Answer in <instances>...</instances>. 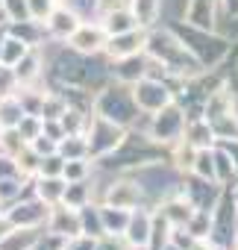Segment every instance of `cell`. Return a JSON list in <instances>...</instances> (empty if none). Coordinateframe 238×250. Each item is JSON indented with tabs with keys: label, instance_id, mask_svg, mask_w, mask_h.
<instances>
[{
	"label": "cell",
	"instance_id": "1",
	"mask_svg": "<svg viewBox=\"0 0 238 250\" xmlns=\"http://www.w3.org/2000/svg\"><path fill=\"white\" fill-rule=\"evenodd\" d=\"M97 56H100V53L85 56V53H77L74 47L62 44L59 53H56L53 62H50V77H53L56 83L74 88V91H88V88L97 91L106 80H112V77H109V68H106V65H97Z\"/></svg>",
	"mask_w": 238,
	"mask_h": 250
},
{
	"label": "cell",
	"instance_id": "2",
	"mask_svg": "<svg viewBox=\"0 0 238 250\" xmlns=\"http://www.w3.org/2000/svg\"><path fill=\"white\" fill-rule=\"evenodd\" d=\"M144 53L153 59V62H159L162 68H165V74H168V80L177 85V83H182V80H191V77H197L203 68H200V62L179 44V39L168 30V27H150L147 30V39H144Z\"/></svg>",
	"mask_w": 238,
	"mask_h": 250
},
{
	"label": "cell",
	"instance_id": "3",
	"mask_svg": "<svg viewBox=\"0 0 238 250\" xmlns=\"http://www.w3.org/2000/svg\"><path fill=\"white\" fill-rule=\"evenodd\" d=\"M168 30H171V33L179 39V44L200 62L203 71L220 68L223 59H226V53H229V47H232V42H229L223 33H218V30H200V27H191V24H185V21H174V24H168Z\"/></svg>",
	"mask_w": 238,
	"mask_h": 250
},
{
	"label": "cell",
	"instance_id": "4",
	"mask_svg": "<svg viewBox=\"0 0 238 250\" xmlns=\"http://www.w3.org/2000/svg\"><path fill=\"white\" fill-rule=\"evenodd\" d=\"M103 168H144V165H162L168 162V147L153 142L147 133H136V127H130L109 156L97 159Z\"/></svg>",
	"mask_w": 238,
	"mask_h": 250
},
{
	"label": "cell",
	"instance_id": "5",
	"mask_svg": "<svg viewBox=\"0 0 238 250\" xmlns=\"http://www.w3.org/2000/svg\"><path fill=\"white\" fill-rule=\"evenodd\" d=\"M91 109H94V115L118 124V127H124V130L136 127L139 115H141L136 100H133V88L124 85V83H118V80H106L97 88V94L91 100Z\"/></svg>",
	"mask_w": 238,
	"mask_h": 250
},
{
	"label": "cell",
	"instance_id": "6",
	"mask_svg": "<svg viewBox=\"0 0 238 250\" xmlns=\"http://www.w3.org/2000/svg\"><path fill=\"white\" fill-rule=\"evenodd\" d=\"M235 238H238V203L229 191V186H223L215 209H212V227H209V238L212 244H220V247H235Z\"/></svg>",
	"mask_w": 238,
	"mask_h": 250
},
{
	"label": "cell",
	"instance_id": "7",
	"mask_svg": "<svg viewBox=\"0 0 238 250\" xmlns=\"http://www.w3.org/2000/svg\"><path fill=\"white\" fill-rule=\"evenodd\" d=\"M124 133H127L124 127H118V124H112V121H106V118H100V115H91L88 124H85V130H82L85 147H88V159H103V156H109L118 145H121Z\"/></svg>",
	"mask_w": 238,
	"mask_h": 250
},
{
	"label": "cell",
	"instance_id": "8",
	"mask_svg": "<svg viewBox=\"0 0 238 250\" xmlns=\"http://www.w3.org/2000/svg\"><path fill=\"white\" fill-rule=\"evenodd\" d=\"M185 133V112L177 100H171L168 106H162L159 112L150 115V127H147V136L165 147L177 145Z\"/></svg>",
	"mask_w": 238,
	"mask_h": 250
},
{
	"label": "cell",
	"instance_id": "9",
	"mask_svg": "<svg viewBox=\"0 0 238 250\" xmlns=\"http://www.w3.org/2000/svg\"><path fill=\"white\" fill-rule=\"evenodd\" d=\"M133 88V100L139 106V112L153 115L162 106H168L174 100V83L171 80H153V77H141L139 83L130 85Z\"/></svg>",
	"mask_w": 238,
	"mask_h": 250
},
{
	"label": "cell",
	"instance_id": "10",
	"mask_svg": "<svg viewBox=\"0 0 238 250\" xmlns=\"http://www.w3.org/2000/svg\"><path fill=\"white\" fill-rule=\"evenodd\" d=\"M47 212H50V206L44 200H39L36 194H24L15 203H9L3 215L12 227H44Z\"/></svg>",
	"mask_w": 238,
	"mask_h": 250
},
{
	"label": "cell",
	"instance_id": "11",
	"mask_svg": "<svg viewBox=\"0 0 238 250\" xmlns=\"http://www.w3.org/2000/svg\"><path fill=\"white\" fill-rule=\"evenodd\" d=\"M179 191L185 194V200H188L194 209L212 212L215 203H218V197H220V191H223V186L215 183V180H200V177H194V174H185V183L179 186Z\"/></svg>",
	"mask_w": 238,
	"mask_h": 250
},
{
	"label": "cell",
	"instance_id": "12",
	"mask_svg": "<svg viewBox=\"0 0 238 250\" xmlns=\"http://www.w3.org/2000/svg\"><path fill=\"white\" fill-rule=\"evenodd\" d=\"M141 200H144V188L133 177H118V180H112L109 188H106V197H103V203L121 206V209H136V206H141Z\"/></svg>",
	"mask_w": 238,
	"mask_h": 250
},
{
	"label": "cell",
	"instance_id": "13",
	"mask_svg": "<svg viewBox=\"0 0 238 250\" xmlns=\"http://www.w3.org/2000/svg\"><path fill=\"white\" fill-rule=\"evenodd\" d=\"M144 39H147V30H144V27H136V30H127V33L109 36L106 44H103V56H106L109 62H115V59L141 53V50H144Z\"/></svg>",
	"mask_w": 238,
	"mask_h": 250
},
{
	"label": "cell",
	"instance_id": "14",
	"mask_svg": "<svg viewBox=\"0 0 238 250\" xmlns=\"http://www.w3.org/2000/svg\"><path fill=\"white\" fill-rule=\"evenodd\" d=\"M106 33L100 27V21H82L71 36H68V47H74L77 53H85V56H94V53H103V44H106Z\"/></svg>",
	"mask_w": 238,
	"mask_h": 250
},
{
	"label": "cell",
	"instance_id": "15",
	"mask_svg": "<svg viewBox=\"0 0 238 250\" xmlns=\"http://www.w3.org/2000/svg\"><path fill=\"white\" fill-rule=\"evenodd\" d=\"M218 15L220 0H185L182 6V21L200 30H218Z\"/></svg>",
	"mask_w": 238,
	"mask_h": 250
},
{
	"label": "cell",
	"instance_id": "16",
	"mask_svg": "<svg viewBox=\"0 0 238 250\" xmlns=\"http://www.w3.org/2000/svg\"><path fill=\"white\" fill-rule=\"evenodd\" d=\"M47 232L56 235V238H71V235H79V212L74 206H65V203H53L50 212H47Z\"/></svg>",
	"mask_w": 238,
	"mask_h": 250
},
{
	"label": "cell",
	"instance_id": "17",
	"mask_svg": "<svg viewBox=\"0 0 238 250\" xmlns=\"http://www.w3.org/2000/svg\"><path fill=\"white\" fill-rule=\"evenodd\" d=\"M150 221H153V212H147L141 206L130 209V221H127L121 235L133 250H147V244H150Z\"/></svg>",
	"mask_w": 238,
	"mask_h": 250
},
{
	"label": "cell",
	"instance_id": "18",
	"mask_svg": "<svg viewBox=\"0 0 238 250\" xmlns=\"http://www.w3.org/2000/svg\"><path fill=\"white\" fill-rule=\"evenodd\" d=\"M109 77L124 83V85H133L139 83L141 77H147V53H133V56H124V59H115L109 62Z\"/></svg>",
	"mask_w": 238,
	"mask_h": 250
},
{
	"label": "cell",
	"instance_id": "19",
	"mask_svg": "<svg viewBox=\"0 0 238 250\" xmlns=\"http://www.w3.org/2000/svg\"><path fill=\"white\" fill-rule=\"evenodd\" d=\"M82 21H79V15H74L68 6H62V3H56L53 6V12L47 15V21H44V33L50 36V39H56V42H68V36L79 27Z\"/></svg>",
	"mask_w": 238,
	"mask_h": 250
},
{
	"label": "cell",
	"instance_id": "20",
	"mask_svg": "<svg viewBox=\"0 0 238 250\" xmlns=\"http://www.w3.org/2000/svg\"><path fill=\"white\" fill-rule=\"evenodd\" d=\"M41 68H44V59H41V50L39 47H30L15 65H12V74L18 80V85H33L39 77H41Z\"/></svg>",
	"mask_w": 238,
	"mask_h": 250
},
{
	"label": "cell",
	"instance_id": "21",
	"mask_svg": "<svg viewBox=\"0 0 238 250\" xmlns=\"http://www.w3.org/2000/svg\"><path fill=\"white\" fill-rule=\"evenodd\" d=\"M41 238V227H12L0 238V250H33Z\"/></svg>",
	"mask_w": 238,
	"mask_h": 250
},
{
	"label": "cell",
	"instance_id": "22",
	"mask_svg": "<svg viewBox=\"0 0 238 250\" xmlns=\"http://www.w3.org/2000/svg\"><path fill=\"white\" fill-rule=\"evenodd\" d=\"M100 27H103V33H106V36H118V33L136 30V27H139V21L133 18L130 6H124V9H112V12H103V15H100Z\"/></svg>",
	"mask_w": 238,
	"mask_h": 250
},
{
	"label": "cell",
	"instance_id": "23",
	"mask_svg": "<svg viewBox=\"0 0 238 250\" xmlns=\"http://www.w3.org/2000/svg\"><path fill=\"white\" fill-rule=\"evenodd\" d=\"M159 212L168 218V224H171V227H185V221L191 218L194 206L185 200V194H182V191H177L174 197H168V200L159 206Z\"/></svg>",
	"mask_w": 238,
	"mask_h": 250
},
{
	"label": "cell",
	"instance_id": "24",
	"mask_svg": "<svg viewBox=\"0 0 238 250\" xmlns=\"http://www.w3.org/2000/svg\"><path fill=\"white\" fill-rule=\"evenodd\" d=\"M6 33L9 36H15V39H21L24 44H30V47H41L39 42L44 39V24H39V21H6Z\"/></svg>",
	"mask_w": 238,
	"mask_h": 250
},
{
	"label": "cell",
	"instance_id": "25",
	"mask_svg": "<svg viewBox=\"0 0 238 250\" xmlns=\"http://www.w3.org/2000/svg\"><path fill=\"white\" fill-rule=\"evenodd\" d=\"M62 191H65V180L62 177H33V194L39 200H44L47 206L62 203Z\"/></svg>",
	"mask_w": 238,
	"mask_h": 250
},
{
	"label": "cell",
	"instance_id": "26",
	"mask_svg": "<svg viewBox=\"0 0 238 250\" xmlns=\"http://www.w3.org/2000/svg\"><path fill=\"white\" fill-rule=\"evenodd\" d=\"M130 12L139 21V27L150 30V27H156V21L162 15V0H130Z\"/></svg>",
	"mask_w": 238,
	"mask_h": 250
},
{
	"label": "cell",
	"instance_id": "27",
	"mask_svg": "<svg viewBox=\"0 0 238 250\" xmlns=\"http://www.w3.org/2000/svg\"><path fill=\"white\" fill-rule=\"evenodd\" d=\"M100 206V224H103V232H112V235H121L127 221H130V209H121V206H109V203H97Z\"/></svg>",
	"mask_w": 238,
	"mask_h": 250
},
{
	"label": "cell",
	"instance_id": "28",
	"mask_svg": "<svg viewBox=\"0 0 238 250\" xmlns=\"http://www.w3.org/2000/svg\"><path fill=\"white\" fill-rule=\"evenodd\" d=\"M209 130L215 136V142H229V139H238V112H223L218 118H209Z\"/></svg>",
	"mask_w": 238,
	"mask_h": 250
},
{
	"label": "cell",
	"instance_id": "29",
	"mask_svg": "<svg viewBox=\"0 0 238 250\" xmlns=\"http://www.w3.org/2000/svg\"><path fill=\"white\" fill-rule=\"evenodd\" d=\"M212 168H215V183H220V186H229V183L238 177V171H235L229 153H226L218 142L212 145Z\"/></svg>",
	"mask_w": 238,
	"mask_h": 250
},
{
	"label": "cell",
	"instance_id": "30",
	"mask_svg": "<svg viewBox=\"0 0 238 250\" xmlns=\"http://www.w3.org/2000/svg\"><path fill=\"white\" fill-rule=\"evenodd\" d=\"M182 139H185L188 145H194V147H212V145H215V136H212L209 124H206L203 118L185 121V133H182Z\"/></svg>",
	"mask_w": 238,
	"mask_h": 250
},
{
	"label": "cell",
	"instance_id": "31",
	"mask_svg": "<svg viewBox=\"0 0 238 250\" xmlns=\"http://www.w3.org/2000/svg\"><path fill=\"white\" fill-rule=\"evenodd\" d=\"M56 153L62 159H88V147H85V136L82 133H71V136H62L56 142Z\"/></svg>",
	"mask_w": 238,
	"mask_h": 250
},
{
	"label": "cell",
	"instance_id": "32",
	"mask_svg": "<svg viewBox=\"0 0 238 250\" xmlns=\"http://www.w3.org/2000/svg\"><path fill=\"white\" fill-rule=\"evenodd\" d=\"M79 212V232L91 235V238H100L103 235V224H100V206L97 203H85L77 209Z\"/></svg>",
	"mask_w": 238,
	"mask_h": 250
},
{
	"label": "cell",
	"instance_id": "33",
	"mask_svg": "<svg viewBox=\"0 0 238 250\" xmlns=\"http://www.w3.org/2000/svg\"><path fill=\"white\" fill-rule=\"evenodd\" d=\"M30 50V44H24L21 39H15V36H9V33H3V42H0V65H6V68H12L24 53Z\"/></svg>",
	"mask_w": 238,
	"mask_h": 250
},
{
	"label": "cell",
	"instance_id": "34",
	"mask_svg": "<svg viewBox=\"0 0 238 250\" xmlns=\"http://www.w3.org/2000/svg\"><path fill=\"white\" fill-rule=\"evenodd\" d=\"M62 203H65V206H74V209H79V206L91 203V186H88V180H79V183H65Z\"/></svg>",
	"mask_w": 238,
	"mask_h": 250
},
{
	"label": "cell",
	"instance_id": "35",
	"mask_svg": "<svg viewBox=\"0 0 238 250\" xmlns=\"http://www.w3.org/2000/svg\"><path fill=\"white\" fill-rule=\"evenodd\" d=\"M24 106L15 94H6L0 97V127H18V121L24 118Z\"/></svg>",
	"mask_w": 238,
	"mask_h": 250
},
{
	"label": "cell",
	"instance_id": "36",
	"mask_svg": "<svg viewBox=\"0 0 238 250\" xmlns=\"http://www.w3.org/2000/svg\"><path fill=\"white\" fill-rule=\"evenodd\" d=\"M223 85H226V91L238 100V44L232 42V47H229V53H226V59H223Z\"/></svg>",
	"mask_w": 238,
	"mask_h": 250
},
{
	"label": "cell",
	"instance_id": "37",
	"mask_svg": "<svg viewBox=\"0 0 238 250\" xmlns=\"http://www.w3.org/2000/svg\"><path fill=\"white\" fill-rule=\"evenodd\" d=\"M24 147H27V142L21 139V133L15 127H0V153H6V156L15 159Z\"/></svg>",
	"mask_w": 238,
	"mask_h": 250
},
{
	"label": "cell",
	"instance_id": "38",
	"mask_svg": "<svg viewBox=\"0 0 238 250\" xmlns=\"http://www.w3.org/2000/svg\"><path fill=\"white\" fill-rule=\"evenodd\" d=\"M88 177H91L88 159H65V165H62V180L65 183H79V180H88Z\"/></svg>",
	"mask_w": 238,
	"mask_h": 250
},
{
	"label": "cell",
	"instance_id": "39",
	"mask_svg": "<svg viewBox=\"0 0 238 250\" xmlns=\"http://www.w3.org/2000/svg\"><path fill=\"white\" fill-rule=\"evenodd\" d=\"M39 159H41V156L27 145V147L15 156V165H18V171H21L24 177H36V171H39Z\"/></svg>",
	"mask_w": 238,
	"mask_h": 250
},
{
	"label": "cell",
	"instance_id": "40",
	"mask_svg": "<svg viewBox=\"0 0 238 250\" xmlns=\"http://www.w3.org/2000/svg\"><path fill=\"white\" fill-rule=\"evenodd\" d=\"M62 165H65V159L53 150V153H47V156L39 159V171H36V177H62Z\"/></svg>",
	"mask_w": 238,
	"mask_h": 250
},
{
	"label": "cell",
	"instance_id": "41",
	"mask_svg": "<svg viewBox=\"0 0 238 250\" xmlns=\"http://www.w3.org/2000/svg\"><path fill=\"white\" fill-rule=\"evenodd\" d=\"M62 6H68L74 15H79V21L97 18V0H62Z\"/></svg>",
	"mask_w": 238,
	"mask_h": 250
},
{
	"label": "cell",
	"instance_id": "42",
	"mask_svg": "<svg viewBox=\"0 0 238 250\" xmlns=\"http://www.w3.org/2000/svg\"><path fill=\"white\" fill-rule=\"evenodd\" d=\"M56 3H59V0H27V15H30V21L44 24Z\"/></svg>",
	"mask_w": 238,
	"mask_h": 250
},
{
	"label": "cell",
	"instance_id": "43",
	"mask_svg": "<svg viewBox=\"0 0 238 250\" xmlns=\"http://www.w3.org/2000/svg\"><path fill=\"white\" fill-rule=\"evenodd\" d=\"M18 133H21V139L30 145L36 136H41V118L39 115H24L21 121H18V127H15Z\"/></svg>",
	"mask_w": 238,
	"mask_h": 250
},
{
	"label": "cell",
	"instance_id": "44",
	"mask_svg": "<svg viewBox=\"0 0 238 250\" xmlns=\"http://www.w3.org/2000/svg\"><path fill=\"white\" fill-rule=\"evenodd\" d=\"M94 250H133L124 235H112V232H103L97 241H94Z\"/></svg>",
	"mask_w": 238,
	"mask_h": 250
},
{
	"label": "cell",
	"instance_id": "45",
	"mask_svg": "<svg viewBox=\"0 0 238 250\" xmlns=\"http://www.w3.org/2000/svg\"><path fill=\"white\" fill-rule=\"evenodd\" d=\"M3 15L9 21H27V0H3Z\"/></svg>",
	"mask_w": 238,
	"mask_h": 250
},
{
	"label": "cell",
	"instance_id": "46",
	"mask_svg": "<svg viewBox=\"0 0 238 250\" xmlns=\"http://www.w3.org/2000/svg\"><path fill=\"white\" fill-rule=\"evenodd\" d=\"M30 147H33L39 156H47V153H53V150H56V142H50L47 136H36V139L30 142Z\"/></svg>",
	"mask_w": 238,
	"mask_h": 250
},
{
	"label": "cell",
	"instance_id": "47",
	"mask_svg": "<svg viewBox=\"0 0 238 250\" xmlns=\"http://www.w3.org/2000/svg\"><path fill=\"white\" fill-rule=\"evenodd\" d=\"M124 6H130V0H97V15L112 12V9H124Z\"/></svg>",
	"mask_w": 238,
	"mask_h": 250
},
{
	"label": "cell",
	"instance_id": "48",
	"mask_svg": "<svg viewBox=\"0 0 238 250\" xmlns=\"http://www.w3.org/2000/svg\"><path fill=\"white\" fill-rule=\"evenodd\" d=\"M226 153H229V159H232V165H235V171H238V139H229V142H218Z\"/></svg>",
	"mask_w": 238,
	"mask_h": 250
},
{
	"label": "cell",
	"instance_id": "49",
	"mask_svg": "<svg viewBox=\"0 0 238 250\" xmlns=\"http://www.w3.org/2000/svg\"><path fill=\"white\" fill-rule=\"evenodd\" d=\"M220 12L226 15V21L238 18V0H220Z\"/></svg>",
	"mask_w": 238,
	"mask_h": 250
},
{
	"label": "cell",
	"instance_id": "50",
	"mask_svg": "<svg viewBox=\"0 0 238 250\" xmlns=\"http://www.w3.org/2000/svg\"><path fill=\"white\" fill-rule=\"evenodd\" d=\"M223 36H226L229 42H235V44H238V18H232V21H229V30H226Z\"/></svg>",
	"mask_w": 238,
	"mask_h": 250
},
{
	"label": "cell",
	"instance_id": "51",
	"mask_svg": "<svg viewBox=\"0 0 238 250\" xmlns=\"http://www.w3.org/2000/svg\"><path fill=\"white\" fill-rule=\"evenodd\" d=\"M9 229H12V224L6 221V215H0V238H3V235H6Z\"/></svg>",
	"mask_w": 238,
	"mask_h": 250
},
{
	"label": "cell",
	"instance_id": "52",
	"mask_svg": "<svg viewBox=\"0 0 238 250\" xmlns=\"http://www.w3.org/2000/svg\"><path fill=\"white\" fill-rule=\"evenodd\" d=\"M159 250H179V247H177V244H171V241H165V244H162Z\"/></svg>",
	"mask_w": 238,
	"mask_h": 250
},
{
	"label": "cell",
	"instance_id": "53",
	"mask_svg": "<svg viewBox=\"0 0 238 250\" xmlns=\"http://www.w3.org/2000/svg\"><path fill=\"white\" fill-rule=\"evenodd\" d=\"M209 250H229V247H220V244H212L209 241Z\"/></svg>",
	"mask_w": 238,
	"mask_h": 250
},
{
	"label": "cell",
	"instance_id": "54",
	"mask_svg": "<svg viewBox=\"0 0 238 250\" xmlns=\"http://www.w3.org/2000/svg\"><path fill=\"white\" fill-rule=\"evenodd\" d=\"M229 191H232V197H235V203H238V186H235V188H229Z\"/></svg>",
	"mask_w": 238,
	"mask_h": 250
},
{
	"label": "cell",
	"instance_id": "55",
	"mask_svg": "<svg viewBox=\"0 0 238 250\" xmlns=\"http://www.w3.org/2000/svg\"><path fill=\"white\" fill-rule=\"evenodd\" d=\"M3 33H6V27H0V42H3Z\"/></svg>",
	"mask_w": 238,
	"mask_h": 250
},
{
	"label": "cell",
	"instance_id": "56",
	"mask_svg": "<svg viewBox=\"0 0 238 250\" xmlns=\"http://www.w3.org/2000/svg\"><path fill=\"white\" fill-rule=\"evenodd\" d=\"M232 250H238V238H235V247H232Z\"/></svg>",
	"mask_w": 238,
	"mask_h": 250
},
{
	"label": "cell",
	"instance_id": "57",
	"mask_svg": "<svg viewBox=\"0 0 238 250\" xmlns=\"http://www.w3.org/2000/svg\"><path fill=\"white\" fill-rule=\"evenodd\" d=\"M0 12H3V0H0Z\"/></svg>",
	"mask_w": 238,
	"mask_h": 250
},
{
	"label": "cell",
	"instance_id": "58",
	"mask_svg": "<svg viewBox=\"0 0 238 250\" xmlns=\"http://www.w3.org/2000/svg\"><path fill=\"white\" fill-rule=\"evenodd\" d=\"M0 215H3V206H0Z\"/></svg>",
	"mask_w": 238,
	"mask_h": 250
}]
</instances>
